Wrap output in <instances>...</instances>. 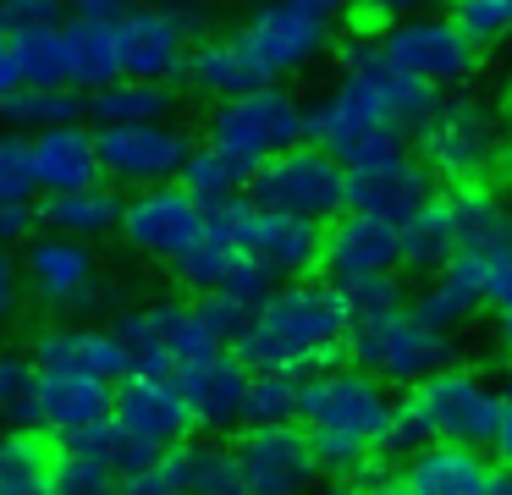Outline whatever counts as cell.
Instances as JSON below:
<instances>
[{"label":"cell","mask_w":512,"mask_h":495,"mask_svg":"<svg viewBox=\"0 0 512 495\" xmlns=\"http://www.w3.org/2000/svg\"><path fill=\"white\" fill-rule=\"evenodd\" d=\"M347 33V0H248L232 28H204L188 50L182 83L215 99L254 83H298L331 61Z\"/></svg>","instance_id":"obj_1"},{"label":"cell","mask_w":512,"mask_h":495,"mask_svg":"<svg viewBox=\"0 0 512 495\" xmlns=\"http://www.w3.org/2000/svg\"><path fill=\"white\" fill-rule=\"evenodd\" d=\"M331 77L309 94V138L325 143L342 165L408 143V121L424 110L430 88L386 55L380 33L353 28L331 50Z\"/></svg>","instance_id":"obj_2"},{"label":"cell","mask_w":512,"mask_h":495,"mask_svg":"<svg viewBox=\"0 0 512 495\" xmlns=\"http://www.w3.org/2000/svg\"><path fill=\"white\" fill-rule=\"evenodd\" d=\"M347 325H353V314H347V297L336 281H325L320 270L281 275L248 303L232 347L243 352L248 369L309 374L320 363L342 358Z\"/></svg>","instance_id":"obj_3"},{"label":"cell","mask_w":512,"mask_h":495,"mask_svg":"<svg viewBox=\"0 0 512 495\" xmlns=\"http://www.w3.org/2000/svg\"><path fill=\"white\" fill-rule=\"evenodd\" d=\"M391 418L397 391L353 358H331L298 374V424L314 440L320 479H342L375 457H391Z\"/></svg>","instance_id":"obj_4"},{"label":"cell","mask_w":512,"mask_h":495,"mask_svg":"<svg viewBox=\"0 0 512 495\" xmlns=\"http://www.w3.org/2000/svg\"><path fill=\"white\" fill-rule=\"evenodd\" d=\"M408 149L419 165L441 182H479V176H501L512 160L507 143V110L485 94L479 83L435 88L424 110L408 121Z\"/></svg>","instance_id":"obj_5"},{"label":"cell","mask_w":512,"mask_h":495,"mask_svg":"<svg viewBox=\"0 0 512 495\" xmlns=\"http://www.w3.org/2000/svg\"><path fill=\"white\" fill-rule=\"evenodd\" d=\"M501 413V385L485 369L452 358L419 385L397 391V418H391V457L424 446V440H474L485 446Z\"/></svg>","instance_id":"obj_6"},{"label":"cell","mask_w":512,"mask_h":495,"mask_svg":"<svg viewBox=\"0 0 512 495\" xmlns=\"http://www.w3.org/2000/svg\"><path fill=\"white\" fill-rule=\"evenodd\" d=\"M512 237V193L501 176L479 182H441L408 220H402V270H441L457 248Z\"/></svg>","instance_id":"obj_7"},{"label":"cell","mask_w":512,"mask_h":495,"mask_svg":"<svg viewBox=\"0 0 512 495\" xmlns=\"http://www.w3.org/2000/svg\"><path fill=\"white\" fill-rule=\"evenodd\" d=\"M342 358H353L358 369H369L375 380H386L391 391H408L424 374H435L441 363L463 358V336L441 330L419 314L413 303H397L386 314H364L347 325Z\"/></svg>","instance_id":"obj_8"},{"label":"cell","mask_w":512,"mask_h":495,"mask_svg":"<svg viewBox=\"0 0 512 495\" xmlns=\"http://www.w3.org/2000/svg\"><path fill=\"white\" fill-rule=\"evenodd\" d=\"M199 138L259 165L276 149H292V143L309 138V94H298V83H254L215 94L199 121Z\"/></svg>","instance_id":"obj_9"},{"label":"cell","mask_w":512,"mask_h":495,"mask_svg":"<svg viewBox=\"0 0 512 495\" xmlns=\"http://www.w3.org/2000/svg\"><path fill=\"white\" fill-rule=\"evenodd\" d=\"M23 259V281H28V303L45 314H105L116 303L111 270L100 259V242L67 237V231H45L17 248Z\"/></svg>","instance_id":"obj_10"},{"label":"cell","mask_w":512,"mask_h":495,"mask_svg":"<svg viewBox=\"0 0 512 495\" xmlns=\"http://www.w3.org/2000/svg\"><path fill=\"white\" fill-rule=\"evenodd\" d=\"M111 28V61L116 77H166L182 83L188 50L204 28H210V6L204 0H133Z\"/></svg>","instance_id":"obj_11"},{"label":"cell","mask_w":512,"mask_h":495,"mask_svg":"<svg viewBox=\"0 0 512 495\" xmlns=\"http://www.w3.org/2000/svg\"><path fill=\"white\" fill-rule=\"evenodd\" d=\"M248 198L265 209H281V215L298 220H331L347 209V165L336 160L325 143L303 138L292 149H276L270 160L254 165L248 176Z\"/></svg>","instance_id":"obj_12"},{"label":"cell","mask_w":512,"mask_h":495,"mask_svg":"<svg viewBox=\"0 0 512 495\" xmlns=\"http://www.w3.org/2000/svg\"><path fill=\"white\" fill-rule=\"evenodd\" d=\"M380 44L386 55L402 66L408 77H419L424 88H457V83H479L485 72V44H474L463 33V22L435 0V6L413 11V17H397L380 28Z\"/></svg>","instance_id":"obj_13"},{"label":"cell","mask_w":512,"mask_h":495,"mask_svg":"<svg viewBox=\"0 0 512 495\" xmlns=\"http://www.w3.org/2000/svg\"><path fill=\"white\" fill-rule=\"evenodd\" d=\"M199 132L182 127V116H155V121H94V154L100 176L116 193H138L155 182H177Z\"/></svg>","instance_id":"obj_14"},{"label":"cell","mask_w":512,"mask_h":495,"mask_svg":"<svg viewBox=\"0 0 512 495\" xmlns=\"http://www.w3.org/2000/svg\"><path fill=\"white\" fill-rule=\"evenodd\" d=\"M116 330L133 347V369H155V374H177L188 358L221 347V336L210 330L199 297L188 292H166V297H144V303L116 308Z\"/></svg>","instance_id":"obj_15"},{"label":"cell","mask_w":512,"mask_h":495,"mask_svg":"<svg viewBox=\"0 0 512 495\" xmlns=\"http://www.w3.org/2000/svg\"><path fill=\"white\" fill-rule=\"evenodd\" d=\"M127 495H243L237 479V457H232V435H193L160 446L144 468H133L122 479Z\"/></svg>","instance_id":"obj_16"},{"label":"cell","mask_w":512,"mask_h":495,"mask_svg":"<svg viewBox=\"0 0 512 495\" xmlns=\"http://www.w3.org/2000/svg\"><path fill=\"white\" fill-rule=\"evenodd\" d=\"M226 231L237 237V248L270 275H309L320 270V220H298V215H281V209H265L254 198H226V204L210 209Z\"/></svg>","instance_id":"obj_17"},{"label":"cell","mask_w":512,"mask_h":495,"mask_svg":"<svg viewBox=\"0 0 512 495\" xmlns=\"http://www.w3.org/2000/svg\"><path fill=\"white\" fill-rule=\"evenodd\" d=\"M232 457H237L243 495H298L309 484H320V457H314V440L298 418H281V424H237Z\"/></svg>","instance_id":"obj_18"},{"label":"cell","mask_w":512,"mask_h":495,"mask_svg":"<svg viewBox=\"0 0 512 495\" xmlns=\"http://www.w3.org/2000/svg\"><path fill=\"white\" fill-rule=\"evenodd\" d=\"M23 55V77L28 83H61V88H83L116 77L111 61V28L105 22H83V17H56L50 28L23 33L17 39Z\"/></svg>","instance_id":"obj_19"},{"label":"cell","mask_w":512,"mask_h":495,"mask_svg":"<svg viewBox=\"0 0 512 495\" xmlns=\"http://www.w3.org/2000/svg\"><path fill=\"white\" fill-rule=\"evenodd\" d=\"M204 220H210V209H204L182 182H155V187H138V193H122L116 242H122L133 259L171 264L204 231Z\"/></svg>","instance_id":"obj_20"},{"label":"cell","mask_w":512,"mask_h":495,"mask_svg":"<svg viewBox=\"0 0 512 495\" xmlns=\"http://www.w3.org/2000/svg\"><path fill=\"white\" fill-rule=\"evenodd\" d=\"M23 352L39 369H78V374H94V380H111V385L133 369L127 336L116 330V319H100V314H50L28 336Z\"/></svg>","instance_id":"obj_21"},{"label":"cell","mask_w":512,"mask_h":495,"mask_svg":"<svg viewBox=\"0 0 512 495\" xmlns=\"http://www.w3.org/2000/svg\"><path fill=\"white\" fill-rule=\"evenodd\" d=\"M397 484L408 495H496L512 490L507 468L474 440H424L397 457Z\"/></svg>","instance_id":"obj_22"},{"label":"cell","mask_w":512,"mask_h":495,"mask_svg":"<svg viewBox=\"0 0 512 495\" xmlns=\"http://www.w3.org/2000/svg\"><path fill=\"white\" fill-rule=\"evenodd\" d=\"M166 270L188 297H237V303H254V297L270 286V275L237 248V237L215 215L204 220V231L166 264Z\"/></svg>","instance_id":"obj_23"},{"label":"cell","mask_w":512,"mask_h":495,"mask_svg":"<svg viewBox=\"0 0 512 495\" xmlns=\"http://www.w3.org/2000/svg\"><path fill=\"white\" fill-rule=\"evenodd\" d=\"M402 270V220L369 215V209L347 204L320 226V275L336 286L358 281V275H386Z\"/></svg>","instance_id":"obj_24"},{"label":"cell","mask_w":512,"mask_h":495,"mask_svg":"<svg viewBox=\"0 0 512 495\" xmlns=\"http://www.w3.org/2000/svg\"><path fill=\"white\" fill-rule=\"evenodd\" d=\"M171 380H177V391H182V407H188L193 429H204V435H232V429L243 424L248 363H243V352H237L232 341L188 358Z\"/></svg>","instance_id":"obj_25"},{"label":"cell","mask_w":512,"mask_h":495,"mask_svg":"<svg viewBox=\"0 0 512 495\" xmlns=\"http://www.w3.org/2000/svg\"><path fill=\"white\" fill-rule=\"evenodd\" d=\"M111 391H116L111 380H94V374H78V369H39L34 363L23 424L45 429L50 440H67L111 413Z\"/></svg>","instance_id":"obj_26"},{"label":"cell","mask_w":512,"mask_h":495,"mask_svg":"<svg viewBox=\"0 0 512 495\" xmlns=\"http://www.w3.org/2000/svg\"><path fill=\"white\" fill-rule=\"evenodd\" d=\"M111 418L149 451L193 435V418H188V407H182L177 380H171V374H155V369H127L122 380H116Z\"/></svg>","instance_id":"obj_27"},{"label":"cell","mask_w":512,"mask_h":495,"mask_svg":"<svg viewBox=\"0 0 512 495\" xmlns=\"http://www.w3.org/2000/svg\"><path fill=\"white\" fill-rule=\"evenodd\" d=\"M435 193V176L419 165V154L402 143V149H380L369 160L347 165V204L369 209V215L386 220H408L424 198Z\"/></svg>","instance_id":"obj_28"},{"label":"cell","mask_w":512,"mask_h":495,"mask_svg":"<svg viewBox=\"0 0 512 495\" xmlns=\"http://www.w3.org/2000/svg\"><path fill=\"white\" fill-rule=\"evenodd\" d=\"M23 171L34 193H61L100 176V154H94V121H56L23 138Z\"/></svg>","instance_id":"obj_29"},{"label":"cell","mask_w":512,"mask_h":495,"mask_svg":"<svg viewBox=\"0 0 512 495\" xmlns=\"http://www.w3.org/2000/svg\"><path fill=\"white\" fill-rule=\"evenodd\" d=\"M34 209H39V226L45 231L105 242V237H116V220H122V193L105 176H94V182L61 187V193H34Z\"/></svg>","instance_id":"obj_30"},{"label":"cell","mask_w":512,"mask_h":495,"mask_svg":"<svg viewBox=\"0 0 512 495\" xmlns=\"http://www.w3.org/2000/svg\"><path fill=\"white\" fill-rule=\"evenodd\" d=\"M155 116H182V83L122 72L89 88V121H155Z\"/></svg>","instance_id":"obj_31"},{"label":"cell","mask_w":512,"mask_h":495,"mask_svg":"<svg viewBox=\"0 0 512 495\" xmlns=\"http://www.w3.org/2000/svg\"><path fill=\"white\" fill-rule=\"evenodd\" d=\"M56 121H89V94L61 83H17L12 94H0V127L28 138Z\"/></svg>","instance_id":"obj_32"},{"label":"cell","mask_w":512,"mask_h":495,"mask_svg":"<svg viewBox=\"0 0 512 495\" xmlns=\"http://www.w3.org/2000/svg\"><path fill=\"white\" fill-rule=\"evenodd\" d=\"M56 440L34 424H0V495H45Z\"/></svg>","instance_id":"obj_33"},{"label":"cell","mask_w":512,"mask_h":495,"mask_svg":"<svg viewBox=\"0 0 512 495\" xmlns=\"http://www.w3.org/2000/svg\"><path fill=\"white\" fill-rule=\"evenodd\" d=\"M248 176H254V165H248V160L226 154L221 143H210V138H193V149H188V160H182L177 182L188 187L204 209H215V204H226V198H243L248 193Z\"/></svg>","instance_id":"obj_34"},{"label":"cell","mask_w":512,"mask_h":495,"mask_svg":"<svg viewBox=\"0 0 512 495\" xmlns=\"http://www.w3.org/2000/svg\"><path fill=\"white\" fill-rule=\"evenodd\" d=\"M408 303L419 308V314L430 319V325H441V330H457V336H463V330L474 325L479 314H485V303H479V292H474V286H468L457 270H446V264H441V270H430L419 286H408Z\"/></svg>","instance_id":"obj_35"},{"label":"cell","mask_w":512,"mask_h":495,"mask_svg":"<svg viewBox=\"0 0 512 495\" xmlns=\"http://www.w3.org/2000/svg\"><path fill=\"white\" fill-rule=\"evenodd\" d=\"M446 270L463 275V281L479 292V303H485L490 314H496V308H512V237L457 248L452 259H446Z\"/></svg>","instance_id":"obj_36"},{"label":"cell","mask_w":512,"mask_h":495,"mask_svg":"<svg viewBox=\"0 0 512 495\" xmlns=\"http://www.w3.org/2000/svg\"><path fill=\"white\" fill-rule=\"evenodd\" d=\"M298 418V374L292 369H248L243 424H281Z\"/></svg>","instance_id":"obj_37"},{"label":"cell","mask_w":512,"mask_h":495,"mask_svg":"<svg viewBox=\"0 0 512 495\" xmlns=\"http://www.w3.org/2000/svg\"><path fill=\"white\" fill-rule=\"evenodd\" d=\"M50 490H61V495H105V490H122V473H116L111 462L89 457L83 446H67V440H56Z\"/></svg>","instance_id":"obj_38"},{"label":"cell","mask_w":512,"mask_h":495,"mask_svg":"<svg viewBox=\"0 0 512 495\" xmlns=\"http://www.w3.org/2000/svg\"><path fill=\"white\" fill-rule=\"evenodd\" d=\"M446 11H452L468 39L485 44V50L512 44V0H452Z\"/></svg>","instance_id":"obj_39"},{"label":"cell","mask_w":512,"mask_h":495,"mask_svg":"<svg viewBox=\"0 0 512 495\" xmlns=\"http://www.w3.org/2000/svg\"><path fill=\"white\" fill-rule=\"evenodd\" d=\"M347 297V314L364 319V314H386V308L408 303V281H402V270H386V275H358V281L342 286Z\"/></svg>","instance_id":"obj_40"},{"label":"cell","mask_w":512,"mask_h":495,"mask_svg":"<svg viewBox=\"0 0 512 495\" xmlns=\"http://www.w3.org/2000/svg\"><path fill=\"white\" fill-rule=\"evenodd\" d=\"M28 385H34V358L23 347H0V424H23Z\"/></svg>","instance_id":"obj_41"},{"label":"cell","mask_w":512,"mask_h":495,"mask_svg":"<svg viewBox=\"0 0 512 495\" xmlns=\"http://www.w3.org/2000/svg\"><path fill=\"white\" fill-rule=\"evenodd\" d=\"M28 281H23V259L17 248H0V336H12L28 319Z\"/></svg>","instance_id":"obj_42"},{"label":"cell","mask_w":512,"mask_h":495,"mask_svg":"<svg viewBox=\"0 0 512 495\" xmlns=\"http://www.w3.org/2000/svg\"><path fill=\"white\" fill-rule=\"evenodd\" d=\"M56 17H67L61 0H0V39H23V33L50 28Z\"/></svg>","instance_id":"obj_43"},{"label":"cell","mask_w":512,"mask_h":495,"mask_svg":"<svg viewBox=\"0 0 512 495\" xmlns=\"http://www.w3.org/2000/svg\"><path fill=\"white\" fill-rule=\"evenodd\" d=\"M39 231L34 193H0V248H23Z\"/></svg>","instance_id":"obj_44"},{"label":"cell","mask_w":512,"mask_h":495,"mask_svg":"<svg viewBox=\"0 0 512 495\" xmlns=\"http://www.w3.org/2000/svg\"><path fill=\"white\" fill-rule=\"evenodd\" d=\"M424 6H435V0H347V22H353V28L380 33L386 22L413 17V11H424Z\"/></svg>","instance_id":"obj_45"},{"label":"cell","mask_w":512,"mask_h":495,"mask_svg":"<svg viewBox=\"0 0 512 495\" xmlns=\"http://www.w3.org/2000/svg\"><path fill=\"white\" fill-rule=\"evenodd\" d=\"M0 193H34L23 171V138L0 127Z\"/></svg>","instance_id":"obj_46"},{"label":"cell","mask_w":512,"mask_h":495,"mask_svg":"<svg viewBox=\"0 0 512 495\" xmlns=\"http://www.w3.org/2000/svg\"><path fill=\"white\" fill-rule=\"evenodd\" d=\"M67 17H83V22H116L133 0H61Z\"/></svg>","instance_id":"obj_47"},{"label":"cell","mask_w":512,"mask_h":495,"mask_svg":"<svg viewBox=\"0 0 512 495\" xmlns=\"http://www.w3.org/2000/svg\"><path fill=\"white\" fill-rule=\"evenodd\" d=\"M490 457L501 462V468H512V402H501V413H496V429H490Z\"/></svg>","instance_id":"obj_48"},{"label":"cell","mask_w":512,"mask_h":495,"mask_svg":"<svg viewBox=\"0 0 512 495\" xmlns=\"http://www.w3.org/2000/svg\"><path fill=\"white\" fill-rule=\"evenodd\" d=\"M17 83H28V77H23V55H17V39H0V94H12Z\"/></svg>","instance_id":"obj_49"},{"label":"cell","mask_w":512,"mask_h":495,"mask_svg":"<svg viewBox=\"0 0 512 495\" xmlns=\"http://www.w3.org/2000/svg\"><path fill=\"white\" fill-rule=\"evenodd\" d=\"M496 347H501V358H512V308H496Z\"/></svg>","instance_id":"obj_50"},{"label":"cell","mask_w":512,"mask_h":495,"mask_svg":"<svg viewBox=\"0 0 512 495\" xmlns=\"http://www.w3.org/2000/svg\"><path fill=\"white\" fill-rule=\"evenodd\" d=\"M496 385H501V402H512V358H507V369H501Z\"/></svg>","instance_id":"obj_51"},{"label":"cell","mask_w":512,"mask_h":495,"mask_svg":"<svg viewBox=\"0 0 512 495\" xmlns=\"http://www.w3.org/2000/svg\"><path fill=\"white\" fill-rule=\"evenodd\" d=\"M507 143H512V105H507Z\"/></svg>","instance_id":"obj_52"},{"label":"cell","mask_w":512,"mask_h":495,"mask_svg":"<svg viewBox=\"0 0 512 495\" xmlns=\"http://www.w3.org/2000/svg\"><path fill=\"white\" fill-rule=\"evenodd\" d=\"M507 484H512V468H507Z\"/></svg>","instance_id":"obj_53"}]
</instances>
